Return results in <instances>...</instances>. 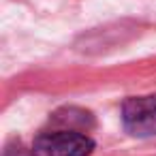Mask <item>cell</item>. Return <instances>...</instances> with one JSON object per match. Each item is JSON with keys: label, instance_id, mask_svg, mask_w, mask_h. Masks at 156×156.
Wrapping results in <instances>:
<instances>
[{"label": "cell", "instance_id": "6da1fadb", "mask_svg": "<svg viewBox=\"0 0 156 156\" xmlns=\"http://www.w3.org/2000/svg\"><path fill=\"white\" fill-rule=\"evenodd\" d=\"M92 150H94L92 139L77 130L43 133L32 145L34 156H88Z\"/></svg>", "mask_w": 156, "mask_h": 156}, {"label": "cell", "instance_id": "7a4b0ae2", "mask_svg": "<svg viewBox=\"0 0 156 156\" xmlns=\"http://www.w3.org/2000/svg\"><path fill=\"white\" fill-rule=\"evenodd\" d=\"M122 122L135 137L156 135V94L128 98L122 107Z\"/></svg>", "mask_w": 156, "mask_h": 156}]
</instances>
